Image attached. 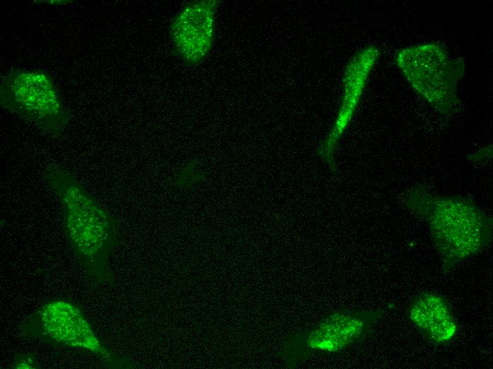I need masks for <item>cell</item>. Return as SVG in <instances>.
I'll return each mask as SVG.
<instances>
[{
    "mask_svg": "<svg viewBox=\"0 0 493 369\" xmlns=\"http://www.w3.org/2000/svg\"><path fill=\"white\" fill-rule=\"evenodd\" d=\"M407 313L410 321L434 346L448 344L458 332L448 301L438 293L426 291L415 295Z\"/></svg>",
    "mask_w": 493,
    "mask_h": 369,
    "instance_id": "9",
    "label": "cell"
},
{
    "mask_svg": "<svg viewBox=\"0 0 493 369\" xmlns=\"http://www.w3.org/2000/svg\"><path fill=\"white\" fill-rule=\"evenodd\" d=\"M406 204L428 224L444 271L478 254L492 243V217L467 198L434 196L416 189Z\"/></svg>",
    "mask_w": 493,
    "mask_h": 369,
    "instance_id": "1",
    "label": "cell"
},
{
    "mask_svg": "<svg viewBox=\"0 0 493 369\" xmlns=\"http://www.w3.org/2000/svg\"><path fill=\"white\" fill-rule=\"evenodd\" d=\"M35 333L52 343L81 346L101 353V346L81 312L72 304L57 302L42 307L32 318Z\"/></svg>",
    "mask_w": 493,
    "mask_h": 369,
    "instance_id": "8",
    "label": "cell"
},
{
    "mask_svg": "<svg viewBox=\"0 0 493 369\" xmlns=\"http://www.w3.org/2000/svg\"><path fill=\"white\" fill-rule=\"evenodd\" d=\"M43 2H47L48 4H54V5H60V4H66L67 3L72 2V1L69 0H57V1H43Z\"/></svg>",
    "mask_w": 493,
    "mask_h": 369,
    "instance_id": "10",
    "label": "cell"
},
{
    "mask_svg": "<svg viewBox=\"0 0 493 369\" xmlns=\"http://www.w3.org/2000/svg\"><path fill=\"white\" fill-rule=\"evenodd\" d=\"M1 107L33 123L53 137L67 126L69 117L50 76L42 70L11 71L0 87Z\"/></svg>",
    "mask_w": 493,
    "mask_h": 369,
    "instance_id": "4",
    "label": "cell"
},
{
    "mask_svg": "<svg viewBox=\"0 0 493 369\" xmlns=\"http://www.w3.org/2000/svg\"><path fill=\"white\" fill-rule=\"evenodd\" d=\"M383 314L380 309L334 312L310 330L292 338L285 347L284 358L289 364L296 363L314 351H341L368 337Z\"/></svg>",
    "mask_w": 493,
    "mask_h": 369,
    "instance_id": "5",
    "label": "cell"
},
{
    "mask_svg": "<svg viewBox=\"0 0 493 369\" xmlns=\"http://www.w3.org/2000/svg\"><path fill=\"white\" fill-rule=\"evenodd\" d=\"M44 175L61 203L64 230L76 256L100 273L115 242L113 218L64 167L52 165Z\"/></svg>",
    "mask_w": 493,
    "mask_h": 369,
    "instance_id": "2",
    "label": "cell"
},
{
    "mask_svg": "<svg viewBox=\"0 0 493 369\" xmlns=\"http://www.w3.org/2000/svg\"><path fill=\"white\" fill-rule=\"evenodd\" d=\"M380 55L373 45L357 51L348 61L344 73V90L334 124L321 143L317 153L330 170L335 172L334 153L337 144L348 128L361 101L369 75Z\"/></svg>",
    "mask_w": 493,
    "mask_h": 369,
    "instance_id": "7",
    "label": "cell"
},
{
    "mask_svg": "<svg viewBox=\"0 0 493 369\" xmlns=\"http://www.w3.org/2000/svg\"><path fill=\"white\" fill-rule=\"evenodd\" d=\"M220 0H195L173 18L170 37L173 50L184 64H201L211 50Z\"/></svg>",
    "mask_w": 493,
    "mask_h": 369,
    "instance_id": "6",
    "label": "cell"
},
{
    "mask_svg": "<svg viewBox=\"0 0 493 369\" xmlns=\"http://www.w3.org/2000/svg\"><path fill=\"white\" fill-rule=\"evenodd\" d=\"M394 62L415 92L440 114H447L460 100L458 84L463 77L465 63L452 57L436 43H426L399 49Z\"/></svg>",
    "mask_w": 493,
    "mask_h": 369,
    "instance_id": "3",
    "label": "cell"
}]
</instances>
